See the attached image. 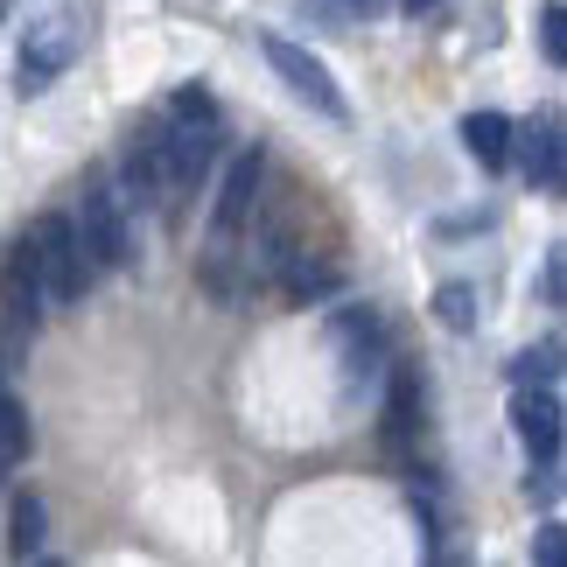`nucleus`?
<instances>
[{
  "label": "nucleus",
  "mask_w": 567,
  "mask_h": 567,
  "mask_svg": "<svg viewBox=\"0 0 567 567\" xmlns=\"http://www.w3.org/2000/svg\"><path fill=\"white\" fill-rule=\"evenodd\" d=\"M162 155H168V189H196L204 183V168L217 162V134H225V126H217V105H210V92H176L162 105Z\"/></svg>",
  "instance_id": "obj_1"
},
{
  "label": "nucleus",
  "mask_w": 567,
  "mask_h": 567,
  "mask_svg": "<svg viewBox=\"0 0 567 567\" xmlns=\"http://www.w3.org/2000/svg\"><path fill=\"white\" fill-rule=\"evenodd\" d=\"M29 238H35V267H42V301H50V309L84 301V288H92V252H84V238H78L71 217H63V210L35 217Z\"/></svg>",
  "instance_id": "obj_2"
},
{
  "label": "nucleus",
  "mask_w": 567,
  "mask_h": 567,
  "mask_svg": "<svg viewBox=\"0 0 567 567\" xmlns=\"http://www.w3.org/2000/svg\"><path fill=\"white\" fill-rule=\"evenodd\" d=\"M259 176H267V155L246 147V155H231L225 183H217V204H210V274L231 259V246L252 231V210H259Z\"/></svg>",
  "instance_id": "obj_3"
},
{
  "label": "nucleus",
  "mask_w": 567,
  "mask_h": 567,
  "mask_svg": "<svg viewBox=\"0 0 567 567\" xmlns=\"http://www.w3.org/2000/svg\"><path fill=\"white\" fill-rule=\"evenodd\" d=\"M71 225L84 238V252H92V267H126V259H134V231H126V210H120V196L105 176H84Z\"/></svg>",
  "instance_id": "obj_4"
},
{
  "label": "nucleus",
  "mask_w": 567,
  "mask_h": 567,
  "mask_svg": "<svg viewBox=\"0 0 567 567\" xmlns=\"http://www.w3.org/2000/svg\"><path fill=\"white\" fill-rule=\"evenodd\" d=\"M267 63L280 71V84L301 99V105H316L322 120H351V99H343V84H337V71L322 63L316 50H301V42H288V35H267Z\"/></svg>",
  "instance_id": "obj_5"
},
{
  "label": "nucleus",
  "mask_w": 567,
  "mask_h": 567,
  "mask_svg": "<svg viewBox=\"0 0 567 567\" xmlns=\"http://www.w3.org/2000/svg\"><path fill=\"white\" fill-rule=\"evenodd\" d=\"M42 309H50V301H42L35 238L21 231V238H8V252H0V330H8V337H29Z\"/></svg>",
  "instance_id": "obj_6"
},
{
  "label": "nucleus",
  "mask_w": 567,
  "mask_h": 567,
  "mask_svg": "<svg viewBox=\"0 0 567 567\" xmlns=\"http://www.w3.org/2000/svg\"><path fill=\"white\" fill-rule=\"evenodd\" d=\"M78 56V14H42L35 29H29V42H21V92H42L63 63Z\"/></svg>",
  "instance_id": "obj_7"
},
{
  "label": "nucleus",
  "mask_w": 567,
  "mask_h": 567,
  "mask_svg": "<svg viewBox=\"0 0 567 567\" xmlns=\"http://www.w3.org/2000/svg\"><path fill=\"white\" fill-rule=\"evenodd\" d=\"M512 421H518V442H526L539 463H554V455H560V400H554L547 385H539V392H533V385H518Z\"/></svg>",
  "instance_id": "obj_8"
},
{
  "label": "nucleus",
  "mask_w": 567,
  "mask_h": 567,
  "mask_svg": "<svg viewBox=\"0 0 567 567\" xmlns=\"http://www.w3.org/2000/svg\"><path fill=\"white\" fill-rule=\"evenodd\" d=\"M337 351L351 358V379H379V358H385V330L372 309H343L337 316Z\"/></svg>",
  "instance_id": "obj_9"
},
{
  "label": "nucleus",
  "mask_w": 567,
  "mask_h": 567,
  "mask_svg": "<svg viewBox=\"0 0 567 567\" xmlns=\"http://www.w3.org/2000/svg\"><path fill=\"white\" fill-rule=\"evenodd\" d=\"M512 134H518V126H512L505 113H491V105L463 120V147L476 155V168H505V162H512Z\"/></svg>",
  "instance_id": "obj_10"
},
{
  "label": "nucleus",
  "mask_w": 567,
  "mask_h": 567,
  "mask_svg": "<svg viewBox=\"0 0 567 567\" xmlns=\"http://www.w3.org/2000/svg\"><path fill=\"white\" fill-rule=\"evenodd\" d=\"M526 176L547 189V196H560V120L554 113L526 134Z\"/></svg>",
  "instance_id": "obj_11"
},
{
  "label": "nucleus",
  "mask_w": 567,
  "mask_h": 567,
  "mask_svg": "<svg viewBox=\"0 0 567 567\" xmlns=\"http://www.w3.org/2000/svg\"><path fill=\"white\" fill-rule=\"evenodd\" d=\"M413 427H421V372H413V364H392V400H385V434H392V442H406Z\"/></svg>",
  "instance_id": "obj_12"
},
{
  "label": "nucleus",
  "mask_w": 567,
  "mask_h": 567,
  "mask_svg": "<svg viewBox=\"0 0 567 567\" xmlns=\"http://www.w3.org/2000/svg\"><path fill=\"white\" fill-rule=\"evenodd\" d=\"M21 455H29V413H21V400L0 379V476H14Z\"/></svg>",
  "instance_id": "obj_13"
},
{
  "label": "nucleus",
  "mask_w": 567,
  "mask_h": 567,
  "mask_svg": "<svg viewBox=\"0 0 567 567\" xmlns=\"http://www.w3.org/2000/svg\"><path fill=\"white\" fill-rule=\"evenodd\" d=\"M8 554L14 560H35L42 554V497H14V512H8Z\"/></svg>",
  "instance_id": "obj_14"
},
{
  "label": "nucleus",
  "mask_w": 567,
  "mask_h": 567,
  "mask_svg": "<svg viewBox=\"0 0 567 567\" xmlns=\"http://www.w3.org/2000/svg\"><path fill=\"white\" fill-rule=\"evenodd\" d=\"M434 309H442V322H449V330H476V295L463 288V280H449V288L434 295Z\"/></svg>",
  "instance_id": "obj_15"
},
{
  "label": "nucleus",
  "mask_w": 567,
  "mask_h": 567,
  "mask_svg": "<svg viewBox=\"0 0 567 567\" xmlns=\"http://www.w3.org/2000/svg\"><path fill=\"white\" fill-rule=\"evenodd\" d=\"M554 372H560V343H539V351H526V358H518L512 364V385H554Z\"/></svg>",
  "instance_id": "obj_16"
},
{
  "label": "nucleus",
  "mask_w": 567,
  "mask_h": 567,
  "mask_svg": "<svg viewBox=\"0 0 567 567\" xmlns=\"http://www.w3.org/2000/svg\"><path fill=\"white\" fill-rule=\"evenodd\" d=\"M567 14H560V0H547V14H539V50H547V63H560L567 56Z\"/></svg>",
  "instance_id": "obj_17"
},
{
  "label": "nucleus",
  "mask_w": 567,
  "mask_h": 567,
  "mask_svg": "<svg viewBox=\"0 0 567 567\" xmlns=\"http://www.w3.org/2000/svg\"><path fill=\"white\" fill-rule=\"evenodd\" d=\"M560 554H567L560 547V526H547V533H539V567H560Z\"/></svg>",
  "instance_id": "obj_18"
},
{
  "label": "nucleus",
  "mask_w": 567,
  "mask_h": 567,
  "mask_svg": "<svg viewBox=\"0 0 567 567\" xmlns=\"http://www.w3.org/2000/svg\"><path fill=\"white\" fill-rule=\"evenodd\" d=\"M8 14H14V0H0V29H8Z\"/></svg>",
  "instance_id": "obj_19"
},
{
  "label": "nucleus",
  "mask_w": 567,
  "mask_h": 567,
  "mask_svg": "<svg viewBox=\"0 0 567 567\" xmlns=\"http://www.w3.org/2000/svg\"><path fill=\"white\" fill-rule=\"evenodd\" d=\"M421 8H434V0H406V14H421Z\"/></svg>",
  "instance_id": "obj_20"
},
{
  "label": "nucleus",
  "mask_w": 567,
  "mask_h": 567,
  "mask_svg": "<svg viewBox=\"0 0 567 567\" xmlns=\"http://www.w3.org/2000/svg\"><path fill=\"white\" fill-rule=\"evenodd\" d=\"M351 8H364V14H372V8H379V0H351Z\"/></svg>",
  "instance_id": "obj_21"
}]
</instances>
